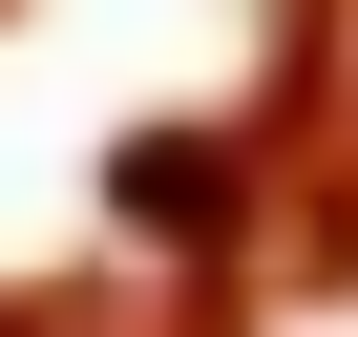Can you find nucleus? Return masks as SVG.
I'll return each mask as SVG.
<instances>
[{
  "label": "nucleus",
  "instance_id": "obj_1",
  "mask_svg": "<svg viewBox=\"0 0 358 337\" xmlns=\"http://www.w3.org/2000/svg\"><path fill=\"white\" fill-rule=\"evenodd\" d=\"M106 211H127V253H232V127H148V148H106Z\"/></svg>",
  "mask_w": 358,
  "mask_h": 337
},
{
  "label": "nucleus",
  "instance_id": "obj_2",
  "mask_svg": "<svg viewBox=\"0 0 358 337\" xmlns=\"http://www.w3.org/2000/svg\"><path fill=\"white\" fill-rule=\"evenodd\" d=\"M0 337H211V295H127V274H64V295H0Z\"/></svg>",
  "mask_w": 358,
  "mask_h": 337
}]
</instances>
